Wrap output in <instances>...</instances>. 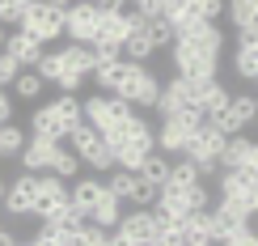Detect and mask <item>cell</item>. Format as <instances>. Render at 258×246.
Here are the masks:
<instances>
[{
  "mask_svg": "<svg viewBox=\"0 0 258 246\" xmlns=\"http://www.w3.org/2000/svg\"><path fill=\"white\" fill-rule=\"evenodd\" d=\"M89 77L98 81V89L119 93V98H127L132 106H140V111H153V106H157V98H161V81L144 68V64L123 60V56H119V60L98 64V68H93Z\"/></svg>",
  "mask_w": 258,
  "mask_h": 246,
  "instance_id": "1",
  "label": "cell"
},
{
  "mask_svg": "<svg viewBox=\"0 0 258 246\" xmlns=\"http://www.w3.org/2000/svg\"><path fill=\"white\" fill-rule=\"evenodd\" d=\"M102 136H106V144H110L114 162H119L123 170H140V162H144V157L157 149V127L144 123L140 115H132L127 123L110 127V132H102Z\"/></svg>",
  "mask_w": 258,
  "mask_h": 246,
  "instance_id": "2",
  "label": "cell"
},
{
  "mask_svg": "<svg viewBox=\"0 0 258 246\" xmlns=\"http://www.w3.org/2000/svg\"><path fill=\"white\" fill-rule=\"evenodd\" d=\"M208 123V115L199 111V106H182L174 115H161V127H157V149L169 157H182L186 153V140L199 132V127Z\"/></svg>",
  "mask_w": 258,
  "mask_h": 246,
  "instance_id": "3",
  "label": "cell"
},
{
  "mask_svg": "<svg viewBox=\"0 0 258 246\" xmlns=\"http://www.w3.org/2000/svg\"><path fill=\"white\" fill-rule=\"evenodd\" d=\"M68 140H72V149H77V157H81L85 166H93L98 174H110V170L119 166V162H114V153H110V144H106V136L93 123H77L68 132Z\"/></svg>",
  "mask_w": 258,
  "mask_h": 246,
  "instance_id": "4",
  "label": "cell"
},
{
  "mask_svg": "<svg viewBox=\"0 0 258 246\" xmlns=\"http://www.w3.org/2000/svg\"><path fill=\"white\" fill-rule=\"evenodd\" d=\"M85 106V123H93L98 132H110V127H119V123H127L136 115V106L127 102V98H119V93H93V98H85L81 102Z\"/></svg>",
  "mask_w": 258,
  "mask_h": 246,
  "instance_id": "5",
  "label": "cell"
},
{
  "mask_svg": "<svg viewBox=\"0 0 258 246\" xmlns=\"http://www.w3.org/2000/svg\"><path fill=\"white\" fill-rule=\"evenodd\" d=\"M224 140H229V136L208 119V123H203L199 132L186 140V153H182V157H190V162L203 170V178H208V174H216V170H220V149H224Z\"/></svg>",
  "mask_w": 258,
  "mask_h": 246,
  "instance_id": "6",
  "label": "cell"
},
{
  "mask_svg": "<svg viewBox=\"0 0 258 246\" xmlns=\"http://www.w3.org/2000/svg\"><path fill=\"white\" fill-rule=\"evenodd\" d=\"M216 195H220V204H224V208H233L237 217H245V221H254V217H258V212H254V178L245 174V170H224Z\"/></svg>",
  "mask_w": 258,
  "mask_h": 246,
  "instance_id": "7",
  "label": "cell"
},
{
  "mask_svg": "<svg viewBox=\"0 0 258 246\" xmlns=\"http://www.w3.org/2000/svg\"><path fill=\"white\" fill-rule=\"evenodd\" d=\"M157 229H161L157 208H136V212H127V217H119V225L110 229V242H119V246L157 242Z\"/></svg>",
  "mask_w": 258,
  "mask_h": 246,
  "instance_id": "8",
  "label": "cell"
},
{
  "mask_svg": "<svg viewBox=\"0 0 258 246\" xmlns=\"http://www.w3.org/2000/svg\"><path fill=\"white\" fill-rule=\"evenodd\" d=\"M174 72L182 77H195V81H212L220 77V56L216 51H203V47H190V42H178L174 38Z\"/></svg>",
  "mask_w": 258,
  "mask_h": 246,
  "instance_id": "9",
  "label": "cell"
},
{
  "mask_svg": "<svg viewBox=\"0 0 258 246\" xmlns=\"http://www.w3.org/2000/svg\"><path fill=\"white\" fill-rule=\"evenodd\" d=\"M21 30H30L38 42H55V38H63V9L51 5V0H34L26 9V17H21Z\"/></svg>",
  "mask_w": 258,
  "mask_h": 246,
  "instance_id": "10",
  "label": "cell"
},
{
  "mask_svg": "<svg viewBox=\"0 0 258 246\" xmlns=\"http://www.w3.org/2000/svg\"><path fill=\"white\" fill-rule=\"evenodd\" d=\"M98 21H102L98 0H72V5L63 9V34L72 42H93L98 38Z\"/></svg>",
  "mask_w": 258,
  "mask_h": 246,
  "instance_id": "11",
  "label": "cell"
},
{
  "mask_svg": "<svg viewBox=\"0 0 258 246\" xmlns=\"http://www.w3.org/2000/svg\"><path fill=\"white\" fill-rule=\"evenodd\" d=\"M254 119H258V98H254V93H233L229 106H224L220 115H212V123H216L224 136L245 132V127H250Z\"/></svg>",
  "mask_w": 258,
  "mask_h": 246,
  "instance_id": "12",
  "label": "cell"
},
{
  "mask_svg": "<svg viewBox=\"0 0 258 246\" xmlns=\"http://www.w3.org/2000/svg\"><path fill=\"white\" fill-rule=\"evenodd\" d=\"M34 200H38V174L21 170L5 191V212L9 217H34Z\"/></svg>",
  "mask_w": 258,
  "mask_h": 246,
  "instance_id": "13",
  "label": "cell"
},
{
  "mask_svg": "<svg viewBox=\"0 0 258 246\" xmlns=\"http://www.w3.org/2000/svg\"><path fill=\"white\" fill-rule=\"evenodd\" d=\"M59 204H68V178H59L55 170H42L38 174V200H34V217H51Z\"/></svg>",
  "mask_w": 258,
  "mask_h": 246,
  "instance_id": "14",
  "label": "cell"
},
{
  "mask_svg": "<svg viewBox=\"0 0 258 246\" xmlns=\"http://www.w3.org/2000/svg\"><path fill=\"white\" fill-rule=\"evenodd\" d=\"M63 140H51V136H30L26 144H21V170H34V174H42V170L55 166V153H59Z\"/></svg>",
  "mask_w": 258,
  "mask_h": 246,
  "instance_id": "15",
  "label": "cell"
},
{
  "mask_svg": "<svg viewBox=\"0 0 258 246\" xmlns=\"http://www.w3.org/2000/svg\"><path fill=\"white\" fill-rule=\"evenodd\" d=\"M5 51L21 60V68H38V60H42V51H47V42H38L30 30H21V26H17L13 34L5 38Z\"/></svg>",
  "mask_w": 258,
  "mask_h": 246,
  "instance_id": "16",
  "label": "cell"
},
{
  "mask_svg": "<svg viewBox=\"0 0 258 246\" xmlns=\"http://www.w3.org/2000/svg\"><path fill=\"white\" fill-rule=\"evenodd\" d=\"M30 136H51V140H68V123L59 119V111H55V102H47V106H34V115H30Z\"/></svg>",
  "mask_w": 258,
  "mask_h": 246,
  "instance_id": "17",
  "label": "cell"
},
{
  "mask_svg": "<svg viewBox=\"0 0 258 246\" xmlns=\"http://www.w3.org/2000/svg\"><path fill=\"white\" fill-rule=\"evenodd\" d=\"M233 72H237L241 81H258V30H254V34H237Z\"/></svg>",
  "mask_w": 258,
  "mask_h": 246,
  "instance_id": "18",
  "label": "cell"
},
{
  "mask_svg": "<svg viewBox=\"0 0 258 246\" xmlns=\"http://www.w3.org/2000/svg\"><path fill=\"white\" fill-rule=\"evenodd\" d=\"M182 242H190V246L216 242V233H212V208H199V212H186L182 217Z\"/></svg>",
  "mask_w": 258,
  "mask_h": 246,
  "instance_id": "19",
  "label": "cell"
},
{
  "mask_svg": "<svg viewBox=\"0 0 258 246\" xmlns=\"http://www.w3.org/2000/svg\"><path fill=\"white\" fill-rule=\"evenodd\" d=\"M102 191H106V183H102L98 174H89V178H72L68 200H72V204H77V208L85 212V217H89V212H93V204L102 200Z\"/></svg>",
  "mask_w": 258,
  "mask_h": 246,
  "instance_id": "20",
  "label": "cell"
},
{
  "mask_svg": "<svg viewBox=\"0 0 258 246\" xmlns=\"http://www.w3.org/2000/svg\"><path fill=\"white\" fill-rule=\"evenodd\" d=\"M224 17L233 21L237 34H254L258 30V0H224Z\"/></svg>",
  "mask_w": 258,
  "mask_h": 246,
  "instance_id": "21",
  "label": "cell"
},
{
  "mask_svg": "<svg viewBox=\"0 0 258 246\" xmlns=\"http://www.w3.org/2000/svg\"><path fill=\"white\" fill-rule=\"evenodd\" d=\"M250 153H254V140L250 136H229L224 140V149H220V170H245L250 166Z\"/></svg>",
  "mask_w": 258,
  "mask_h": 246,
  "instance_id": "22",
  "label": "cell"
},
{
  "mask_svg": "<svg viewBox=\"0 0 258 246\" xmlns=\"http://www.w3.org/2000/svg\"><path fill=\"white\" fill-rule=\"evenodd\" d=\"M169 170H174V162H169V153H157V149H153V153H148L144 162H140V170H136V174L144 178L148 187H157V191H161V187L169 183Z\"/></svg>",
  "mask_w": 258,
  "mask_h": 246,
  "instance_id": "23",
  "label": "cell"
},
{
  "mask_svg": "<svg viewBox=\"0 0 258 246\" xmlns=\"http://www.w3.org/2000/svg\"><path fill=\"white\" fill-rule=\"evenodd\" d=\"M59 56H63V64H68V68L85 72V77L98 68V51H93V42H72V38H68V47H59Z\"/></svg>",
  "mask_w": 258,
  "mask_h": 246,
  "instance_id": "24",
  "label": "cell"
},
{
  "mask_svg": "<svg viewBox=\"0 0 258 246\" xmlns=\"http://www.w3.org/2000/svg\"><path fill=\"white\" fill-rule=\"evenodd\" d=\"M119 217H123V200L106 187L102 200H98V204H93V212H89V221H93V225H102V229H114V225H119Z\"/></svg>",
  "mask_w": 258,
  "mask_h": 246,
  "instance_id": "25",
  "label": "cell"
},
{
  "mask_svg": "<svg viewBox=\"0 0 258 246\" xmlns=\"http://www.w3.org/2000/svg\"><path fill=\"white\" fill-rule=\"evenodd\" d=\"M38 77L47 81V85H59L63 77H85V72H77V68H68V64H63V56H59V51H42V60H38Z\"/></svg>",
  "mask_w": 258,
  "mask_h": 246,
  "instance_id": "26",
  "label": "cell"
},
{
  "mask_svg": "<svg viewBox=\"0 0 258 246\" xmlns=\"http://www.w3.org/2000/svg\"><path fill=\"white\" fill-rule=\"evenodd\" d=\"M144 26H148V21H144ZM144 26H136L132 34H127V42H123V60H136V64H144V60L157 51V42L148 38V30H144Z\"/></svg>",
  "mask_w": 258,
  "mask_h": 246,
  "instance_id": "27",
  "label": "cell"
},
{
  "mask_svg": "<svg viewBox=\"0 0 258 246\" xmlns=\"http://www.w3.org/2000/svg\"><path fill=\"white\" fill-rule=\"evenodd\" d=\"M42 89H47V81L38 77V68H21V72H17V81H13V93H17V98L38 102V98H42Z\"/></svg>",
  "mask_w": 258,
  "mask_h": 246,
  "instance_id": "28",
  "label": "cell"
},
{
  "mask_svg": "<svg viewBox=\"0 0 258 246\" xmlns=\"http://www.w3.org/2000/svg\"><path fill=\"white\" fill-rule=\"evenodd\" d=\"M30 242H38V246H68V242H72V229L55 225V221H42V225L34 229V238H30Z\"/></svg>",
  "mask_w": 258,
  "mask_h": 246,
  "instance_id": "29",
  "label": "cell"
},
{
  "mask_svg": "<svg viewBox=\"0 0 258 246\" xmlns=\"http://www.w3.org/2000/svg\"><path fill=\"white\" fill-rule=\"evenodd\" d=\"M26 140H30V136L21 132L17 123H0V157H17Z\"/></svg>",
  "mask_w": 258,
  "mask_h": 246,
  "instance_id": "30",
  "label": "cell"
},
{
  "mask_svg": "<svg viewBox=\"0 0 258 246\" xmlns=\"http://www.w3.org/2000/svg\"><path fill=\"white\" fill-rule=\"evenodd\" d=\"M55 111H59V119L68 123V132H72L77 123H85V106L77 102V93H59V98H55Z\"/></svg>",
  "mask_w": 258,
  "mask_h": 246,
  "instance_id": "31",
  "label": "cell"
},
{
  "mask_svg": "<svg viewBox=\"0 0 258 246\" xmlns=\"http://www.w3.org/2000/svg\"><path fill=\"white\" fill-rule=\"evenodd\" d=\"M148 38H153L157 42V47H174V21H169L165 13H161V17H148Z\"/></svg>",
  "mask_w": 258,
  "mask_h": 246,
  "instance_id": "32",
  "label": "cell"
},
{
  "mask_svg": "<svg viewBox=\"0 0 258 246\" xmlns=\"http://www.w3.org/2000/svg\"><path fill=\"white\" fill-rule=\"evenodd\" d=\"M199 178H203V170L190 162V157H178L174 170H169V183H178V187H190V183H199Z\"/></svg>",
  "mask_w": 258,
  "mask_h": 246,
  "instance_id": "33",
  "label": "cell"
},
{
  "mask_svg": "<svg viewBox=\"0 0 258 246\" xmlns=\"http://www.w3.org/2000/svg\"><path fill=\"white\" fill-rule=\"evenodd\" d=\"M51 170H55L59 178H77V174H81V157H77V149H63V144H59L55 166H51Z\"/></svg>",
  "mask_w": 258,
  "mask_h": 246,
  "instance_id": "34",
  "label": "cell"
},
{
  "mask_svg": "<svg viewBox=\"0 0 258 246\" xmlns=\"http://www.w3.org/2000/svg\"><path fill=\"white\" fill-rule=\"evenodd\" d=\"M72 242H81V246H102V242H110V229H102V225H93V221H85Z\"/></svg>",
  "mask_w": 258,
  "mask_h": 246,
  "instance_id": "35",
  "label": "cell"
},
{
  "mask_svg": "<svg viewBox=\"0 0 258 246\" xmlns=\"http://www.w3.org/2000/svg\"><path fill=\"white\" fill-rule=\"evenodd\" d=\"M220 242H229V246H254V242H258V233L250 229V221H241V225H233Z\"/></svg>",
  "mask_w": 258,
  "mask_h": 246,
  "instance_id": "36",
  "label": "cell"
},
{
  "mask_svg": "<svg viewBox=\"0 0 258 246\" xmlns=\"http://www.w3.org/2000/svg\"><path fill=\"white\" fill-rule=\"evenodd\" d=\"M186 200H190V212H199V208H212V191L203 187V178L186 187Z\"/></svg>",
  "mask_w": 258,
  "mask_h": 246,
  "instance_id": "37",
  "label": "cell"
},
{
  "mask_svg": "<svg viewBox=\"0 0 258 246\" xmlns=\"http://www.w3.org/2000/svg\"><path fill=\"white\" fill-rule=\"evenodd\" d=\"M17 72H21V60L9 56V51H0V85H13Z\"/></svg>",
  "mask_w": 258,
  "mask_h": 246,
  "instance_id": "38",
  "label": "cell"
},
{
  "mask_svg": "<svg viewBox=\"0 0 258 246\" xmlns=\"http://www.w3.org/2000/svg\"><path fill=\"white\" fill-rule=\"evenodd\" d=\"M136 5H140L144 17H161V13H165V0H136Z\"/></svg>",
  "mask_w": 258,
  "mask_h": 246,
  "instance_id": "39",
  "label": "cell"
},
{
  "mask_svg": "<svg viewBox=\"0 0 258 246\" xmlns=\"http://www.w3.org/2000/svg\"><path fill=\"white\" fill-rule=\"evenodd\" d=\"M13 119V98L5 93V85H0V123H9Z\"/></svg>",
  "mask_w": 258,
  "mask_h": 246,
  "instance_id": "40",
  "label": "cell"
},
{
  "mask_svg": "<svg viewBox=\"0 0 258 246\" xmlns=\"http://www.w3.org/2000/svg\"><path fill=\"white\" fill-rule=\"evenodd\" d=\"M81 85H85V77H63V81L55 85V89H63V93H77Z\"/></svg>",
  "mask_w": 258,
  "mask_h": 246,
  "instance_id": "41",
  "label": "cell"
},
{
  "mask_svg": "<svg viewBox=\"0 0 258 246\" xmlns=\"http://www.w3.org/2000/svg\"><path fill=\"white\" fill-rule=\"evenodd\" d=\"M245 174L254 178V212H258V170H245Z\"/></svg>",
  "mask_w": 258,
  "mask_h": 246,
  "instance_id": "42",
  "label": "cell"
},
{
  "mask_svg": "<svg viewBox=\"0 0 258 246\" xmlns=\"http://www.w3.org/2000/svg\"><path fill=\"white\" fill-rule=\"evenodd\" d=\"M9 242H13V233H9V229H5V221H0V246H9Z\"/></svg>",
  "mask_w": 258,
  "mask_h": 246,
  "instance_id": "43",
  "label": "cell"
},
{
  "mask_svg": "<svg viewBox=\"0 0 258 246\" xmlns=\"http://www.w3.org/2000/svg\"><path fill=\"white\" fill-rule=\"evenodd\" d=\"M5 38H9V34H5V21H0V51H5Z\"/></svg>",
  "mask_w": 258,
  "mask_h": 246,
  "instance_id": "44",
  "label": "cell"
},
{
  "mask_svg": "<svg viewBox=\"0 0 258 246\" xmlns=\"http://www.w3.org/2000/svg\"><path fill=\"white\" fill-rule=\"evenodd\" d=\"M5 191H9V183H5V178H0V204H5Z\"/></svg>",
  "mask_w": 258,
  "mask_h": 246,
  "instance_id": "45",
  "label": "cell"
},
{
  "mask_svg": "<svg viewBox=\"0 0 258 246\" xmlns=\"http://www.w3.org/2000/svg\"><path fill=\"white\" fill-rule=\"evenodd\" d=\"M51 5H59V9H68V5H72V0H51Z\"/></svg>",
  "mask_w": 258,
  "mask_h": 246,
  "instance_id": "46",
  "label": "cell"
},
{
  "mask_svg": "<svg viewBox=\"0 0 258 246\" xmlns=\"http://www.w3.org/2000/svg\"><path fill=\"white\" fill-rule=\"evenodd\" d=\"M254 123H258V119H254Z\"/></svg>",
  "mask_w": 258,
  "mask_h": 246,
  "instance_id": "47",
  "label": "cell"
},
{
  "mask_svg": "<svg viewBox=\"0 0 258 246\" xmlns=\"http://www.w3.org/2000/svg\"><path fill=\"white\" fill-rule=\"evenodd\" d=\"M254 85H258V81H254Z\"/></svg>",
  "mask_w": 258,
  "mask_h": 246,
  "instance_id": "48",
  "label": "cell"
}]
</instances>
